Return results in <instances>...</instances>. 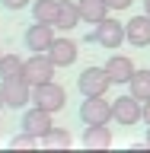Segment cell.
<instances>
[{"label":"cell","instance_id":"9a60e30c","mask_svg":"<svg viewBox=\"0 0 150 153\" xmlns=\"http://www.w3.org/2000/svg\"><path fill=\"white\" fill-rule=\"evenodd\" d=\"M32 19L35 22H57L61 13V0H32Z\"/></svg>","mask_w":150,"mask_h":153},{"label":"cell","instance_id":"7402d4cb","mask_svg":"<svg viewBox=\"0 0 150 153\" xmlns=\"http://www.w3.org/2000/svg\"><path fill=\"white\" fill-rule=\"evenodd\" d=\"M105 3H109L112 10H128V7L134 3V0H105Z\"/></svg>","mask_w":150,"mask_h":153},{"label":"cell","instance_id":"9c48e42d","mask_svg":"<svg viewBox=\"0 0 150 153\" xmlns=\"http://www.w3.org/2000/svg\"><path fill=\"white\" fill-rule=\"evenodd\" d=\"M19 128L29 134H35L38 140L45 137L54 124H51V112H45V108H38V105H32V108H26L22 112V118H19Z\"/></svg>","mask_w":150,"mask_h":153},{"label":"cell","instance_id":"ac0fdd59","mask_svg":"<svg viewBox=\"0 0 150 153\" xmlns=\"http://www.w3.org/2000/svg\"><path fill=\"white\" fill-rule=\"evenodd\" d=\"M22 67H26V61L19 54H3L0 57V80H7V76H22Z\"/></svg>","mask_w":150,"mask_h":153},{"label":"cell","instance_id":"ba28073f","mask_svg":"<svg viewBox=\"0 0 150 153\" xmlns=\"http://www.w3.org/2000/svg\"><path fill=\"white\" fill-rule=\"evenodd\" d=\"M51 42H54V22H35V26H29L26 35H22V45H26L32 54L48 51Z\"/></svg>","mask_w":150,"mask_h":153},{"label":"cell","instance_id":"7a4b0ae2","mask_svg":"<svg viewBox=\"0 0 150 153\" xmlns=\"http://www.w3.org/2000/svg\"><path fill=\"white\" fill-rule=\"evenodd\" d=\"M32 105H38V108H45V112H61L67 105V93L64 86H57L54 80H48V83H35L32 86Z\"/></svg>","mask_w":150,"mask_h":153},{"label":"cell","instance_id":"30bf717a","mask_svg":"<svg viewBox=\"0 0 150 153\" xmlns=\"http://www.w3.org/2000/svg\"><path fill=\"white\" fill-rule=\"evenodd\" d=\"M45 54L51 57L57 67H70V64L77 61V54H80V51H77V42H74V38H54V42H51V48H48Z\"/></svg>","mask_w":150,"mask_h":153},{"label":"cell","instance_id":"2e32d148","mask_svg":"<svg viewBox=\"0 0 150 153\" xmlns=\"http://www.w3.org/2000/svg\"><path fill=\"white\" fill-rule=\"evenodd\" d=\"M83 22V16H80V7H77V0H61V13H57V29H77Z\"/></svg>","mask_w":150,"mask_h":153},{"label":"cell","instance_id":"ffe728a7","mask_svg":"<svg viewBox=\"0 0 150 153\" xmlns=\"http://www.w3.org/2000/svg\"><path fill=\"white\" fill-rule=\"evenodd\" d=\"M38 137L35 134H29V131H19V134H13V140H10V147H38Z\"/></svg>","mask_w":150,"mask_h":153},{"label":"cell","instance_id":"6da1fadb","mask_svg":"<svg viewBox=\"0 0 150 153\" xmlns=\"http://www.w3.org/2000/svg\"><path fill=\"white\" fill-rule=\"evenodd\" d=\"M86 42H93V45H102L105 51H118L122 48V42H128V32H125V22H118V19L105 16L99 26L86 35Z\"/></svg>","mask_w":150,"mask_h":153},{"label":"cell","instance_id":"5bb4252c","mask_svg":"<svg viewBox=\"0 0 150 153\" xmlns=\"http://www.w3.org/2000/svg\"><path fill=\"white\" fill-rule=\"evenodd\" d=\"M77 7H80L83 22H90V26H99V22L109 16V10H112L105 0H77Z\"/></svg>","mask_w":150,"mask_h":153},{"label":"cell","instance_id":"44dd1931","mask_svg":"<svg viewBox=\"0 0 150 153\" xmlns=\"http://www.w3.org/2000/svg\"><path fill=\"white\" fill-rule=\"evenodd\" d=\"M0 7H3V10H13V13H16V10L32 7V0H0Z\"/></svg>","mask_w":150,"mask_h":153},{"label":"cell","instance_id":"5b68a950","mask_svg":"<svg viewBox=\"0 0 150 153\" xmlns=\"http://www.w3.org/2000/svg\"><path fill=\"white\" fill-rule=\"evenodd\" d=\"M0 93H3L7 108H26L32 102V83L26 76H7V80H0Z\"/></svg>","mask_w":150,"mask_h":153},{"label":"cell","instance_id":"4316f807","mask_svg":"<svg viewBox=\"0 0 150 153\" xmlns=\"http://www.w3.org/2000/svg\"><path fill=\"white\" fill-rule=\"evenodd\" d=\"M0 57H3V51H0Z\"/></svg>","mask_w":150,"mask_h":153},{"label":"cell","instance_id":"603a6c76","mask_svg":"<svg viewBox=\"0 0 150 153\" xmlns=\"http://www.w3.org/2000/svg\"><path fill=\"white\" fill-rule=\"evenodd\" d=\"M144 124H150V99L144 102Z\"/></svg>","mask_w":150,"mask_h":153},{"label":"cell","instance_id":"cb8c5ba5","mask_svg":"<svg viewBox=\"0 0 150 153\" xmlns=\"http://www.w3.org/2000/svg\"><path fill=\"white\" fill-rule=\"evenodd\" d=\"M144 147H150V124H147V137H144Z\"/></svg>","mask_w":150,"mask_h":153},{"label":"cell","instance_id":"484cf974","mask_svg":"<svg viewBox=\"0 0 150 153\" xmlns=\"http://www.w3.org/2000/svg\"><path fill=\"white\" fill-rule=\"evenodd\" d=\"M3 105H7V102H3V93H0V108H3Z\"/></svg>","mask_w":150,"mask_h":153},{"label":"cell","instance_id":"8fae6325","mask_svg":"<svg viewBox=\"0 0 150 153\" xmlns=\"http://www.w3.org/2000/svg\"><path fill=\"white\" fill-rule=\"evenodd\" d=\"M125 32H128V45L134 48H147L150 45V16H134L125 22Z\"/></svg>","mask_w":150,"mask_h":153},{"label":"cell","instance_id":"e0dca14e","mask_svg":"<svg viewBox=\"0 0 150 153\" xmlns=\"http://www.w3.org/2000/svg\"><path fill=\"white\" fill-rule=\"evenodd\" d=\"M128 93H134L141 102H147L150 99V70H134V76L128 80Z\"/></svg>","mask_w":150,"mask_h":153},{"label":"cell","instance_id":"d4e9b609","mask_svg":"<svg viewBox=\"0 0 150 153\" xmlns=\"http://www.w3.org/2000/svg\"><path fill=\"white\" fill-rule=\"evenodd\" d=\"M144 13H147V16H150V0H144Z\"/></svg>","mask_w":150,"mask_h":153},{"label":"cell","instance_id":"8992f818","mask_svg":"<svg viewBox=\"0 0 150 153\" xmlns=\"http://www.w3.org/2000/svg\"><path fill=\"white\" fill-rule=\"evenodd\" d=\"M112 112H115V121L122 128H131V124L144 121V102L137 99L134 93H125V96H115L112 102Z\"/></svg>","mask_w":150,"mask_h":153},{"label":"cell","instance_id":"4fadbf2b","mask_svg":"<svg viewBox=\"0 0 150 153\" xmlns=\"http://www.w3.org/2000/svg\"><path fill=\"white\" fill-rule=\"evenodd\" d=\"M80 143L83 147H90V150H105V147H112V131H109V124H86L83 137H80Z\"/></svg>","mask_w":150,"mask_h":153},{"label":"cell","instance_id":"3957f363","mask_svg":"<svg viewBox=\"0 0 150 153\" xmlns=\"http://www.w3.org/2000/svg\"><path fill=\"white\" fill-rule=\"evenodd\" d=\"M77 115H80V121H83V124H109L115 118L112 102H109L105 96H83V102H80Z\"/></svg>","mask_w":150,"mask_h":153},{"label":"cell","instance_id":"277c9868","mask_svg":"<svg viewBox=\"0 0 150 153\" xmlns=\"http://www.w3.org/2000/svg\"><path fill=\"white\" fill-rule=\"evenodd\" d=\"M112 83H115V80L109 76L105 64L102 67H86V70H80V76H77V89H80V96H105Z\"/></svg>","mask_w":150,"mask_h":153},{"label":"cell","instance_id":"7c38bea8","mask_svg":"<svg viewBox=\"0 0 150 153\" xmlns=\"http://www.w3.org/2000/svg\"><path fill=\"white\" fill-rule=\"evenodd\" d=\"M105 70H109V76H112L115 83H128V80L134 76V70H137V67H134V61H131V57L115 54V51H112V57L105 61Z\"/></svg>","mask_w":150,"mask_h":153},{"label":"cell","instance_id":"d6986e66","mask_svg":"<svg viewBox=\"0 0 150 153\" xmlns=\"http://www.w3.org/2000/svg\"><path fill=\"white\" fill-rule=\"evenodd\" d=\"M42 147H70V131L67 128H51L42 137Z\"/></svg>","mask_w":150,"mask_h":153},{"label":"cell","instance_id":"52a82bcc","mask_svg":"<svg viewBox=\"0 0 150 153\" xmlns=\"http://www.w3.org/2000/svg\"><path fill=\"white\" fill-rule=\"evenodd\" d=\"M54 70H57V64L51 61V57L42 51V54H32V57H26V67H22V76H26L29 83L35 86V83H48L51 76H54Z\"/></svg>","mask_w":150,"mask_h":153}]
</instances>
